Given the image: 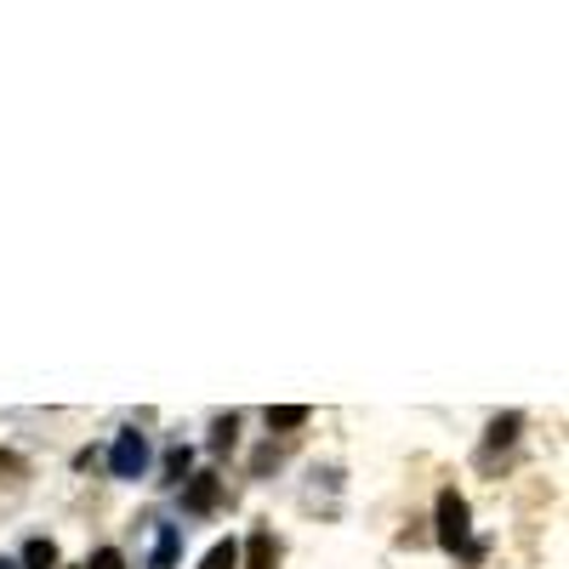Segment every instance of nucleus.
I'll list each match as a JSON object with an SVG mask.
<instances>
[{"label":"nucleus","instance_id":"obj_1","mask_svg":"<svg viewBox=\"0 0 569 569\" xmlns=\"http://www.w3.org/2000/svg\"><path fill=\"white\" fill-rule=\"evenodd\" d=\"M142 461H149V445H142V433H120V439H114V450H109L114 479H137Z\"/></svg>","mask_w":569,"mask_h":569},{"label":"nucleus","instance_id":"obj_2","mask_svg":"<svg viewBox=\"0 0 569 569\" xmlns=\"http://www.w3.org/2000/svg\"><path fill=\"white\" fill-rule=\"evenodd\" d=\"M439 541H445V547H461V541H467V501H461L456 490L439 496Z\"/></svg>","mask_w":569,"mask_h":569},{"label":"nucleus","instance_id":"obj_3","mask_svg":"<svg viewBox=\"0 0 569 569\" xmlns=\"http://www.w3.org/2000/svg\"><path fill=\"white\" fill-rule=\"evenodd\" d=\"M182 507H188V512H211V507H217V479H211V472H200V479L188 485Z\"/></svg>","mask_w":569,"mask_h":569},{"label":"nucleus","instance_id":"obj_4","mask_svg":"<svg viewBox=\"0 0 569 569\" xmlns=\"http://www.w3.org/2000/svg\"><path fill=\"white\" fill-rule=\"evenodd\" d=\"M273 563H279V547H273L268 530H257L251 547H246V569H273Z\"/></svg>","mask_w":569,"mask_h":569},{"label":"nucleus","instance_id":"obj_5","mask_svg":"<svg viewBox=\"0 0 569 569\" xmlns=\"http://www.w3.org/2000/svg\"><path fill=\"white\" fill-rule=\"evenodd\" d=\"M268 427H273V433H291V427H308V405H273V410H268Z\"/></svg>","mask_w":569,"mask_h":569},{"label":"nucleus","instance_id":"obj_6","mask_svg":"<svg viewBox=\"0 0 569 569\" xmlns=\"http://www.w3.org/2000/svg\"><path fill=\"white\" fill-rule=\"evenodd\" d=\"M23 563H29V569H58V547H52V541H29V547H23Z\"/></svg>","mask_w":569,"mask_h":569},{"label":"nucleus","instance_id":"obj_7","mask_svg":"<svg viewBox=\"0 0 569 569\" xmlns=\"http://www.w3.org/2000/svg\"><path fill=\"white\" fill-rule=\"evenodd\" d=\"M200 569H240V547H233V541H217V547L206 552Z\"/></svg>","mask_w":569,"mask_h":569},{"label":"nucleus","instance_id":"obj_8","mask_svg":"<svg viewBox=\"0 0 569 569\" xmlns=\"http://www.w3.org/2000/svg\"><path fill=\"white\" fill-rule=\"evenodd\" d=\"M518 439V416H501L496 427H490V445H512Z\"/></svg>","mask_w":569,"mask_h":569},{"label":"nucleus","instance_id":"obj_9","mask_svg":"<svg viewBox=\"0 0 569 569\" xmlns=\"http://www.w3.org/2000/svg\"><path fill=\"white\" fill-rule=\"evenodd\" d=\"M171 558H177V530H166V536H160V552H154V569H171Z\"/></svg>","mask_w":569,"mask_h":569},{"label":"nucleus","instance_id":"obj_10","mask_svg":"<svg viewBox=\"0 0 569 569\" xmlns=\"http://www.w3.org/2000/svg\"><path fill=\"white\" fill-rule=\"evenodd\" d=\"M23 456H12V450H0V479H23Z\"/></svg>","mask_w":569,"mask_h":569},{"label":"nucleus","instance_id":"obj_11","mask_svg":"<svg viewBox=\"0 0 569 569\" xmlns=\"http://www.w3.org/2000/svg\"><path fill=\"white\" fill-rule=\"evenodd\" d=\"M86 569H126V558L114 552V547H103V552H91V563Z\"/></svg>","mask_w":569,"mask_h":569},{"label":"nucleus","instance_id":"obj_12","mask_svg":"<svg viewBox=\"0 0 569 569\" xmlns=\"http://www.w3.org/2000/svg\"><path fill=\"white\" fill-rule=\"evenodd\" d=\"M182 467H188V450H171V461H166V472H171V479H182Z\"/></svg>","mask_w":569,"mask_h":569},{"label":"nucleus","instance_id":"obj_13","mask_svg":"<svg viewBox=\"0 0 569 569\" xmlns=\"http://www.w3.org/2000/svg\"><path fill=\"white\" fill-rule=\"evenodd\" d=\"M0 569H18V563H12V558H0Z\"/></svg>","mask_w":569,"mask_h":569}]
</instances>
